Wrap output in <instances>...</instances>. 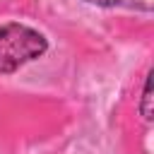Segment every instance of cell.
<instances>
[{
    "label": "cell",
    "mask_w": 154,
    "mask_h": 154,
    "mask_svg": "<svg viewBox=\"0 0 154 154\" xmlns=\"http://www.w3.org/2000/svg\"><path fill=\"white\" fill-rule=\"evenodd\" d=\"M48 51V41L34 26L22 22H7L0 26V75H10L22 65L41 58Z\"/></svg>",
    "instance_id": "6da1fadb"
},
{
    "label": "cell",
    "mask_w": 154,
    "mask_h": 154,
    "mask_svg": "<svg viewBox=\"0 0 154 154\" xmlns=\"http://www.w3.org/2000/svg\"><path fill=\"white\" fill-rule=\"evenodd\" d=\"M99 7H125V10H140V12H152L154 0H84Z\"/></svg>",
    "instance_id": "7a4b0ae2"
},
{
    "label": "cell",
    "mask_w": 154,
    "mask_h": 154,
    "mask_svg": "<svg viewBox=\"0 0 154 154\" xmlns=\"http://www.w3.org/2000/svg\"><path fill=\"white\" fill-rule=\"evenodd\" d=\"M149 72H147V77H144V87H142V99H140V113H142V118L147 120V123H152V82H149Z\"/></svg>",
    "instance_id": "3957f363"
}]
</instances>
